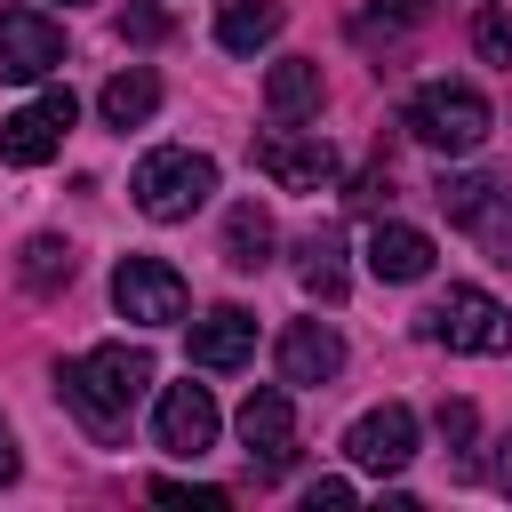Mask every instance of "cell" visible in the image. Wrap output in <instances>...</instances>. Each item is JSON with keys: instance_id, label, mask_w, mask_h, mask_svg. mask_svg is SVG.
Segmentation results:
<instances>
[{"instance_id": "6da1fadb", "label": "cell", "mask_w": 512, "mask_h": 512, "mask_svg": "<svg viewBox=\"0 0 512 512\" xmlns=\"http://www.w3.org/2000/svg\"><path fill=\"white\" fill-rule=\"evenodd\" d=\"M144 384H152V360H144L136 344H96V352H80V360L56 368L64 408H72L96 440H112V432L128 424V408L144 400Z\"/></svg>"}, {"instance_id": "7a4b0ae2", "label": "cell", "mask_w": 512, "mask_h": 512, "mask_svg": "<svg viewBox=\"0 0 512 512\" xmlns=\"http://www.w3.org/2000/svg\"><path fill=\"white\" fill-rule=\"evenodd\" d=\"M488 96L472 88V80H424L416 96H408V136L424 144V152H480L488 144Z\"/></svg>"}, {"instance_id": "3957f363", "label": "cell", "mask_w": 512, "mask_h": 512, "mask_svg": "<svg viewBox=\"0 0 512 512\" xmlns=\"http://www.w3.org/2000/svg\"><path fill=\"white\" fill-rule=\"evenodd\" d=\"M136 208L152 216V224H184L208 192H216V160L208 152H192V144H160V152H144L136 160Z\"/></svg>"}, {"instance_id": "277c9868", "label": "cell", "mask_w": 512, "mask_h": 512, "mask_svg": "<svg viewBox=\"0 0 512 512\" xmlns=\"http://www.w3.org/2000/svg\"><path fill=\"white\" fill-rule=\"evenodd\" d=\"M424 336L448 344V352H480V360H496V352H512V312H504L488 288H448V296L424 312Z\"/></svg>"}, {"instance_id": "5b68a950", "label": "cell", "mask_w": 512, "mask_h": 512, "mask_svg": "<svg viewBox=\"0 0 512 512\" xmlns=\"http://www.w3.org/2000/svg\"><path fill=\"white\" fill-rule=\"evenodd\" d=\"M432 200L448 208V224H464L488 248V264H512V184L504 176H440Z\"/></svg>"}, {"instance_id": "8992f818", "label": "cell", "mask_w": 512, "mask_h": 512, "mask_svg": "<svg viewBox=\"0 0 512 512\" xmlns=\"http://www.w3.org/2000/svg\"><path fill=\"white\" fill-rule=\"evenodd\" d=\"M112 304H120V320H136V328H176L184 320V272L176 264H160V256H120L112 264Z\"/></svg>"}, {"instance_id": "52a82bcc", "label": "cell", "mask_w": 512, "mask_h": 512, "mask_svg": "<svg viewBox=\"0 0 512 512\" xmlns=\"http://www.w3.org/2000/svg\"><path fill=\"white\" fill-rule=\"evenodd\" d=\"M72 120H80V96H72V88H48L40 104H24V112L0 120V160H8V168H40V160H56V144H64Z\"/></svg>"}, {"instance_id": "ba28073f", "label": "cell", "mask_w": 512, "mask_h": 512, "mask_svg": "<svg viewBox=\"0 0 512 512\" xmlns=\"http://www.w3.org/2000/svg\"><path fill=\"white\" fill-rule=\"evenodd\" d=\"M240 440H248V464L256 472H288L296 464V408H288V384H264L240 400Z\"/></svg>"}, {"instance_id": "9c48e42d", "label": "cell", "mask_w": 512, "mask_h": 512, "mask_svg": "<svg viewBox=\"0 0 512 512\" xmlns=\"http://www.w3.org/2000/svg\"><path fill=\"white\" fill-rule=\"evenodd\" d=\"M344 456L360 464V472H376V480H392L408 456H416V408H400V400H384V408H368L352 432H344Z\"/></svg>"}, {"instance_id": "30bf717a", "label": "cell", "mask_w": 512, "mask_h": 512, "mask_svg": "<svg viewBox=\"0 0 512 512\" xmlns=\"http://www.w3.org/2000/svg\"><path fill=\"white\" fill-rule=\"evenodd\" d=\"M216 400H208V384H160V408H152V432H160V448L168 456H208L216 448Z\"/></svg>"}, {"instance_id": "8fae6325", "label": "cell", "mask_w": 512, "mask_h": 512, "mask_svg": "<svg viewBox=\"0 0 512 512\" xmlns=\"http://www.w3.org/2000/svg\"><path fill=\"white\" fill-rule=\"evenodd\" d=\"M64 64V32L40 8H0V80H48Z\"/></svg>"}, {"instance_id": "7c38bea8", "label": "cell", "mask_w": 512, "mask_h": 512, "mask_svg": "<svg viewBox=\"0 0 512 512\" xmlns=\"http://www.w3.org/2000/svg\"><path fill=\"white\" fill-rule=\"evenodd\" d=\"M256 168H264L280 192H320V184L336 176V144H328V136H296V128H272V136L256 144Z\"/></svg>"}, {"instance_id": "4fadbf2b", "label": "cell", "mask_w": 512, "mask_h": 512, "mask_svg": "<svg viewBox=\"0 0 512 512\" xmlns=\"http://www.w3.org/2000/svg\"><path fill=\"white\" fill-rule=\"evenodd\" d=\"M344 368V336L328 320H288L280 328V384H328Z\"/></svg>"}, {"instance_id": "5bb4252c", "label": "cell", "mask_w": 512, "mask_h": 512, "mask_svg": "<svg viewBox=\"0 0 512 512\" xmlns=\"http://www.w3.org/2000/svg\"><path fill=\"white\" fill-rule=\"evenodd\" d=\"M248 352H256V312L216 304L192 320V368H248Z\"/></svg>"}, {"instance_id": "9a60e30c", "label": "cell", "mask_w": 512, "mask_h": 512, "mask_svg": "<svg viewBox=\"0 0 512 512\" xmlns=\"http://www.w3.org/2000/svg\"><path fill=\"white\" fill-rule=\"evenodd\" d=\"M368 272L392 280V288L424 280V272H432V232H416V224H376V232H368Z\"/></svg>"}, {"instance_id": "2e32d148", "label": "cell", "mask_w": 512, "mask_h": 512, "mask_svg": "<svg viewBox=\"0 0 512 512\" xmlns=\"http://www.w3.org/2000/svg\"><path fill=\"white\" fill-rule=\"evenodd\" d=\"M280 24H288L280 0H216V48L232 56H256L264 40H280Z\"/></svg>"}, {"instance_id": "e0dca14e", "label": "cell", "mask_w": 512, "mask_h": 512, "mask_svg": "<svg viewBox=\"0 0 512 512\" xmlns=\"http://www.w3.org/2000/svg\"><path fill=\"white\" fill-rule=\"evenodd\" d=\"M264 112L272 120H312L320 112V64L312 56H280L264 72Z\"/></svg>"}, {"instance_id": "ac0fdd59", "label": "cell", "mask_w": 512, "mask_h": 512, "mask_svg": "<svg viewBox=\"0 0 512 512\" xmlns=\"http://www.w3.org/2000/svg\"><path fill=\"white\" fill-rule=\"evenodd\" d=\"M96 112H104V128H144V120L160 112V80H152L144 64H128V72H112V80H104Z\"/></svg>"}, {"instance_id": "d6986e66", "label": "cell", "mask_w": 512, "mask_h": 512, "mask_svg": "<svg viewBox=\"0 0 512 512\" xmlns=\"http://www.w3.org/2000/svg\"><path fill=\"white\" fill-rule=\"evenodd\" d=\"M296 256H304V264H296L304 296L336 304V296H344V232H336V224H320V232H304V248H296Z\"/></svg>"}, {"instance_id": "ffe728a7", "label": "cell", "mask_w": 512, "mask_h": 512, "mask_svg": "<svg viewBox=\"0 0 512 512\" xmlns=\"http://www.w3.org/2000/svg\"><path fill=\"white\" fill-rule=\"evenodd\" d=\"M224 264H232V272H264V264H272V216H264L256 200H240V208L224 216Z\"/></svg>"}, {"instance_id": "44dd1931", "label": "cell", "mask_w": 512, "mask_h": 512, "mask_svg": "<svg viewBox=\"0 0 512 512\" xmlns=\"http://www.w3.org/2000/svg\"><path fill=\"white\" fill-rule=\"evenodd\" d=\"M16 280H24L32 296H56V288L72 280V240H56V232H32V240H24V256H16Z\"/></svg>"}, {"instance_id": "7402d4cb", "label": "cell", "mask_w": 512, "mask_h": 512, "mask_svg": "<svg viewBox=\"0 0 512 512\" xmlns=\"http://www.w3.org/2000/svg\"><path fill=\"white\" fill-rule=\"evenodd\" d=\"M472 48L512 72V16H504V8H480V16H472Z\"/></svg>"}, {"instance_id": "603a6c76", "label": "cell", "mask_w": 512, "mask_h": 512, "mask_svg": "<svg viewBox=\"0 0 512 512\" xmlns=\"http://www.w3.org/2000/svg\"><path fill=\"white\" fill-rule=\"evenodd\" d=\"M152 496H160V504H200V512H224V504H232L224 488H192V480H152Z\"/></svg>"}, {"instance_id": "cb8c5ba5", "label": "cell", "mask_w": 512, "mask_h": 512, "mask_svg": "<svg viewBox=\"0 0 512 512\" xmlns=\"http://www.w3.org/2000/svg\"><path fill=\"white\" fill-rule=\"evenodd\" d=\"M376 24H384V32H408V24H424V0H376V8L360 16V32H376Z\"/></svg>"}, {"instance_id": "d4e9b609", "label": "cell", "mask_w": 512, "mask_h": 512, "mask_svg": "<svg viewBox=\"0 0 512 512\" xmlns=\"http://www.w3.org/2000/svg\"><path fill=\"white\" fill-rule=\"evenodd\" d=\"M440 440L448 448H472V400H440Z\"/></svg>"}, {"instance_id": "484cf974", "label": "cell", "mask_w": 512, "mask_h": 512, "mask_svg": "<svg viewBox=\"0 0 512 512\" xmlns=\"http://www.w3.org/2000/svg\"><path fill=\"white\" fill-rule=\"evenodd\" d=\"M304 504H312V512H320V504H352V480H312Z\"/></svg>"}, {"instance_id": "4316f807", "label": "cell", "mask_w": 512, "mask_h": 512, "mask_svg": "<svg viewBox=\"0 0 512 512\" xmlns=\"http://www.w3.org/2000/svg\"><path fill=\"white\" fill-rule=\"evenodd\" d=\"M16 472H24V456H16V432H8V424H0V488H8V480H16Z\"/></svg>"}, {"instance_id": "83f0119b", "label": "cell", "mask_w": 512, "mask_h": 512, "mask_svg": "<svg viewBox=\"0 0 512 512\" xmlns=\"http://www.w3.org/2000/svg\"><path fill=\"white\" fill-rule=\"evenodd\" d=\"M496 448H504V456H496V488H504V496H512V432H504V440H496Z\"/></svg>"}]
</instances>
